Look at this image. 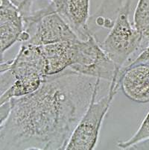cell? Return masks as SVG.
I'll list each match as a JSON object with an SVG mask.
<instances>
[{
    "instance_id": "obj_1",
    "label": "cell",
    "mask_w": 149,
    "mask_h": 150,
    "mask_svg": "<svg viewBox=\"0 0 149 150\" xmlns=\"http://www.w3.org/2000/svg\"><path fill=\"white\" fill-rule=\"evenodd\" d=\"M101 82L66 69L46 76L35 92L8 100L11 111L0 123V149H66Z\"/></svg>"
},
{
    "instance_id": "obj_4",
    "label": "cell",
    "mask_w": 149,
    "mask_h": 150,
    "mask_svg": "<svg viewBox=\"0 0 149 150\" xmlns=\"http://www.w3.org/2000/svg\"><path fill=\"white\" fill-rule=\"evenodd\" d=\"M119 89L109 85L108 93L100 99L94 98L74 130L66 150H91L96 147L102 122Z\"/></svg>"
},
{
    "instance_id": "obj_3",
    "label": "cell",
    "mask_w": 149,
    "mask_h": 150,
    "mask_svg": "<svg viewBox=\"0 0 149 150\" xmlns=\"http://www.w3.org/2000/svg\"><path fill=\"white\" fill-rule=\"evenodd\" d=\"M23 18L25 31L30 37L27 43L40 46L79 38L52 3Z\"/></svg>"
},
{
    "instance_id": "obj_2",
    "label": "cell",
    "mask_w": 149,
    "mask_h": 150,
    "mask_svg": "<svg viewBox=\"0 0 149 150\" xmlns=\"http://www.w3.org/2000/svg\"><path fill=\"white\" fill-rule=\"evenodd\" d=\"M137 1L114 0L102 13H97L113 20L107 36L98 43L119 71L131 62V57L138 55L148 44L149 40L135 28L131 20Z\"/></svg>"
},
{
    "instance_id": "obj_13",
    "label": "cell",
    "mask_w": 149,
    "mask_h": 150,
    "mask_svg": "<svg viewBox=\"0 0 149 150\" xmlns=\"http://www.w3.org/2000/svg\"><path fill=\"white\" fill-rule=\"evenodd\" d=\"M10 1L18 8L23 16H26L32 11L31 6H32L33 0H10Z\"/></svg>"
},
{
    "instance_id": "obj_5",
    "label": "cell",
    "mask_w": 149,
    "mask_h": 150,
    "mask_svg": "<svg viewBox=\"0 0 149 150\" xmlns=\"http://www.w3.org/2000/svg\"><path fill=\"white\" fill-rule=\"evenodd\" d=\"M9 71L15 80L43 81L46 76V64L40 47L23 43L14 58L2 60L0 73Z\"/></svg>"
},
{
    "instance_id": "obj_15",
    "label": "cell",
    "mask_w": 149,
    "mask_h": 150,
    "mask_svg": "<svg viewBox=\"0 0 149 150\" xmlns=\"http://www.w3.org/2000/svg\"><path fill=\"white\" fill-rule=\"evenodd\" d=\"M131 149H149V139L140 142L138 144L133 146Z\"/></svg>"
},
{
    "instance_id": "obj_7",
    "label": "cell",
    "mask_w": 149,
    "mask_h": 150,
    "mask_svg": "<svg viewBox=\"0 0 149 150\" xmlns=\"http://www.w3.org/2000/svg\"><path fill=\"white\" fill-rule=\"evenodd\" d=\"M24 31V18L18 8L10 0H1L0 46L2 57L14 43L20 42Z\"/></svg>"
},
{
    "instance_id": "obj_9",
    "label": "cell",
    "mask_w": 149,
    "mask_h": 150,
    "mask_svg": "<svg viewBox=\"0 0 149 150\" xmlns=\"http://www.w3.org/2000/svg\"><path fill=\"white\" fill-rule=\"evenodd\" d=\"M63 17L80 39L85 40L93 35L89 29L90 0H66Z\"/></svg>"
},
{
    "instance_id": "obj_14",
    "label": "cell",
    "mask_w": 149,
    "mask_h": 150,
    "mask_svg": "<svg viewBox=\"0 0 149 150\" xmlns=\"http://www.w3.org/2000/svg\"><path fill=\"white\" fill-rule=\"evenodd\" d=\"M49 1L55 6L57 11L63 17L65 11L66 0H49Z\"/></svg>"
},
{
    "instance_id": "obj_11",
    "label": "cell",
    "mask_w": 149,
    "mask_h": 150,
    "mask_svg": "<svg viewBox=\"0 0 149 150\" xmlns=\"http://www.w3.org/2000/svg\"><path fill=\"white\" fill-rule=\"evenodd\" d=\"M148 139H149V111L136 133L128 140L118 142L117 146L121 149H131L135 145Z\"/></svg>"
},
{
    "instance_id": "obj_8",
    "label": "cell",
    "mask_w": 149,
    "mask_h": 150,
    "mask_svg": "<svg viewBox=\"0 0 149 150\" xmlns=\"http://www.w3.org/2000/svg\"><path fill=\"white\" fill-rule=\"evenodd\" d=\"M78 40L40 46L46 61V76L59 74L75 64Z\"/></svg>"
},
{
    "instance_id": "obj_6",
    "label": "cell",
    "mask_w": 149,
    "mask_h": 150,
    "mask_svg": "<svg viewBox=\"0 0 149 150\" xmlns=\"http://www.w3.org/2000/svg\"><path fill=\"white\" fill-rule=\"evenodd\" d=\"M119 84L126 97L139 104L149 102V65L127 66L121 69Z\"/></svg>"
},
{
    "instance_id": "obj_10",
    "label": "cell",
    "mask_w": 149,
    "mask_h": 150,
    "mask_svg": "<svg viewBox=\"0 0 149 150\" xmlns=\"http://www.w3.org/2000/svg\"><path fill=\"white\" fill-rule=\"evenodd\" d=\"M133 21L135 28L149 40V0H138Z\"/></svg>"
},
{
    "instance_id": "obj_12",
    "label": "cell",
    "mask_w": 149,
    "mask_h": 150,
    "mask_svg": "<svg viewBox=\"0 0 149 150\" xmlns=\"http://www.w3.org/2000/svg\"><path fill=\"white\" fill-rule=\"evenodd\" d=\"M136 64L149 65V42L145 48L139 53L133 61H131V63H129L127 66H133V65Z\"/></svg>"
}]
</instances>
